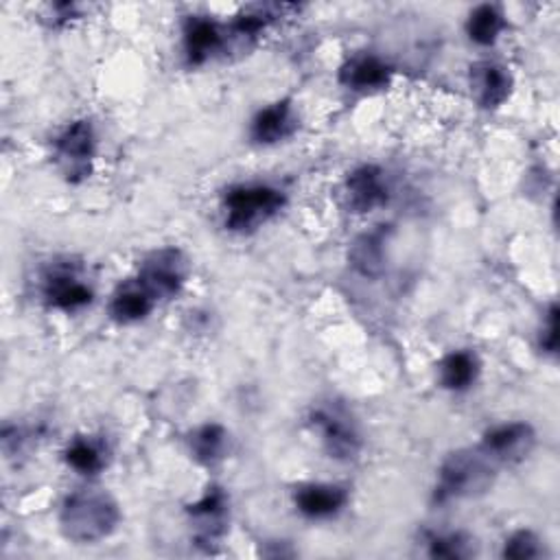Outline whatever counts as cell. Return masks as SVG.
<instances>
[{
	"mask_svg": "<svg viewBox=\"0 0 560 560\" xmlns=\"http://www.w3.org/2000/svg\"><path fill=\"white\" fill-rule=\"evenodd\" d=\"M121 521V512L116 501L97 488L75 490L66 497L60 525L66 538L75 543H97L110 536Z\"/></svg>",
	"mask_w": 560,
	"mask_h": 560,
	"instance_id": "1",
	"label": "cell"
},
{
	"mask_svg": "<svg viewBox=\"0 0 560 560\" xmlns=\"http://www.w3.org/2000/svg\"><path fill=\"white\" fill-rule=\"evenodd\" d=\"M493 482V462L482 451H456L440 466L436 501L447 503L453 499L482 497L490 490Z\"/></svg>",
	"mask_w": 560,
	"mask_h": 560,
	"instance_id": "2",
	"label": "cell"
},
{
	"mask_svg": "<svg viewBox=\"0 0 560 560\" xmlns=\"http://www.w3.org/2000/svg\"><path fill=\"white\" fill-rule=\"evenodd\" d=\"M226 226L231 231L244 233L274 217L285 207V196L267 184L235 186L228 191L226 200Z\"/></svg>",
	"mask_w": 560,
	"mask_h": 560,
	"instance_id": "3",
	"label": "cell"
},
{
	"mask_svg": "<svg viewBox=\"0 0 560 560\" xmlns=\"http://www.w3.org/2000/svg\"><path fill=\"white\" fill-rule=\"evenodd\" d=\"M311 425L320 432L331 458L352 460L361 449L359 432L350 414L339 406H320L311 412Z\"/></svg>",
	"mask_w": 560,
	"mask_h": 560,
	"instance_id": "4",
	"label": "cell"
},
{
	"mask_svg": "<svg viewBox=\"0 0 560 560\" xmlns=\"http://www.w3.org/2000/svg\"><path fill=\"white\" fill-rule=\"evenodd\" d=\"M186 270H189V265H186L184 254L175 248H164L145 259L138 281L155 300L171 298L182 289Z\"/></svg>",
	"mask_w": 560,
	"mask_h": 560,
	"instance_id": "5",
	"label": "cell"
},
{
	"mask_svg": "<svg viewBox=\"0 0 560 560\" xmlns=\"http://www.w3.org/2000/svg\"><path fill=\"white\" fill-rule=\"evenodd\" d=\"M97 140L90 121H75L55 140V153L71 179L86 177L95 158Z\"/></svg>",
	"mask_w": 560,
	"mask_h": 560,
	"instance_id": "6",
	"label": "cell"
},
{
	"mask_svg": "<svg viewBox=\"0 0 560 560\" xmlns=\"http://www.w3.org/2000/svg\"><path fill=\"white\" fill-rule=\"evenodd\" d=\"M536 443L534 430L527 423H506L490 430L482 440V453L490 462H521Z\"/></svg>",
	"mask_w": 560,
	"mask_h": 560,
	"instance_id": "7",
	"label": "cell"
},
{
	"mask_svg": "<svg viewBox=\"0 0 560 560\" xmlns=\"http://www.w3.org/2000/svg\"><path fill=\"white\" fill-rule=\"evenodd\" d=\"M346 196L350 209L357 213H370L384 207L390 198L384 171L372 164L354 169L346 179Z\"/></svg>",
	"mask_w": 560,
	"mask_h": 560,
	"instance_id": "8",
	"label": "cell"
},
{
	"mask_svg": "<svg viewBox=\"0 0 560 560\" xmlns=\"http://www.w3.org/2000/svg\"><path fill=\"white\" fill-rule=\"evenodd\" d=\"M189 514L198 525V543L200 545H213L217 543L226 532V514H228V497L224 488L213 486L207 490V495L189 506Z\"/></svg>",
	"mask_w": 560,
	"mask_h": 560,
	"instance_id": "9",
	"label": "cell"
},
{
	"mask_svg": "<svg viewBox=\"0 0 560 560\" xmlns=\"http://www.w3.org/2000/svg\"><path fill=\"white\" fill-rule=\"evenodd\" d=\"M45 298L51 307L62 311H77L92 302V289L69 267L49 274Z\"/></svg>",
	"mask_w": 560,
	"mask_h": 560,
	"instance_id": "10",
	"label": "cell"
},
{
	"mask_svg": "<svg viewBox=\"0 0 560 560\" xmlns=\"http://www.w3.org/2000/svg\"><path fill=\"white\" fill-rule=\"evenodd\" d=\"M471 84L477 101L486 110L499 108L512 92L510 73L495 62H480L471 69Z\"/></svg>",
	"mask_w": 560,
	"mask_h": 560,
	"instance_id": "11",
	"label": "cell"
},
{
	"mask_svg": "<svg viewBox=\"0 0 560 560\" xmlns=\"http://www.w3.org/2000/svg\"><path fill=\"white\" fill-rule=\"evenodd\" d=\"M390 66L375 55H357L339 71V82L350 90H379L390 84Z\"/></svg>",
	"mask_w": 560,
	"mask_h": 560,
	"instance_id": "12",
	"label": "cell"
},
{
	"mask_svg": "<svg viewBox=\"0 0 560 560\" xmlns=\"http://www.w3.org/2000/svg\"><path fill=\"white\" fill-rule=\"evenodd\" d=\"M294 501L304 517L326 519L337 514L346 506L348 493L333 484H309L298 488Z\"/></svg>",
	"mask_w": 560,
	"mask_h": 560,
	"instance_id": "13",
	"label": "cell"
},
{
	"mask_svg": "<svg viewBox=\"0 0 560 560\" xmlns=\"http://www.w3.org/2000/svg\"><path fill=\"white\" fill-rule=\"evenodd\" d=\"M224 47L222 29L209 18H189L184 27V49L191 64L200 66Z\"/></svg>",
	"mask_w": 560,
	"mask_h": 560,
	"instance_id": "14",
	"label": "cell"
},
{
	"mask_svg": "<svg viewBox=\"0 0 560 560\" xmlns=\"http://www.w3.org/2000/svg\"><path fill=\"white\" fill-rule=\"evenodd\" d=\"M386 226H382L375 233L361 235L348 252V259L352 263V267L370 278L382 276L384 267H386Z\"/></svg>",
	"mask_w": 560,
	"mask_h": 560,
	"instance_id": "15",
	"label": "cell"
},
{
	"mask_svg": "<svg viewBox=\"0 0 560 560\" xmlns=\"http://www.w3.org/2000/svg\"><path fill=\"white\" fill-rule=\"evenodd\" d=\"M296 127L289 101H278L261 110L252 123V138L261 145H274L287 138Z\"/></svg>",
	"mask_w": 560,
	"mask_h": 560,
	"instance_id": "16",
	"label": "cell"
},
{
	"mask_svg": "<svg viewBox=\"0 0 560 560\" xmlns=\"http://www.w3.org/2000/svg\"><path fill=\"white\" fill-rule=\"evenodd\" d=\"M153 304H155V298L145 289V285L140 281H136V283H125L114 294L110 311L116 322L132 324V322L147 318L151 313Z\"/></svg>",
	"mask_w": 560,
	"mask_h": 560,
	"instance_id": "17",
	"label": "cell"
},
{
	"mask_svg": "<svg viewBox=\"0 0 560 560\" xmlns=\"http://www.w3.org/2000/svg\"><path fill=\"white\" fill-rule=\"evenodd\" d=\"M480 372V363L473 352L466 350H456L447 354L440 363V382L447 390H466L475 384Z\"/></svg>",
	"mask_w": 560,
	"mask_h": 560,
	"instance_id": "18",
	"label": "cell"
},
{
	"mask_svg": "<svg viewBox=\"0 0 560 560\" xmlns=\"http://www.w3.org/2000/svg\"><path fill=\"white\" fill-rule=\"evenodd\" d=\"M506 29V21L495 5L477 8L466 25L469 38L480 47H490L497 42L499 34Z\"/></svg>",
	"mask_w": 560,
	"mask_h": 560,
	"instance_id": "19",
	"label": "cell"
},
{
	"mask_svg": "<svg viewBox=\"0 0 560 560\" xmlns=\"http://www.w3.org/2000/svg\"><path fill=\"white\" fill-rule=\"evenodd\" d=\"M191 451L202 464L217 462L226 451V432L220 425H204L191 436Z\"/></svg>",
	"mask_w": 560,
	"mask_h": 560,
	"instance_id": "20",
	"label": "cell"
},
{
	"mask_svg": "<svg viewBox=\"0 0 560 560\" xmlns=\"http://www.w3.org/2000/svg\"><path fill=\"white\" fill-rule=\"evenodd\" d=\"M66 462L82 475H95L103 469L105 458L97 443L88 438H77L66 449Z\"/></svg>",
	"mask_w": 560,
	"mask_h": 560,
	"instance_id": "21",
	"label": "cell"
},
{
	"mask_svg": "<svg viewBox=\"0 0 560 560\" xmlns=\"http://www.w3.org/2000/svg\"><path fill=\"white\" fill-rule=\"evenodd\" d=\"M475 553L473 540L460 532L430 538V556L434 558H469Z\"/></svg>",
	"mask_w": 560,
	"mask_h": 560,
	"instance_id": "22",
	"label": "cell"
},
{
	"mask_svg": "<svg viewBox=\"0 0 560 560\" xmlns=\"http://www.w3.org/2000/svg\"><path fill=\"white\" fill-rule=\"evenodd\" d=\"M540 556H543V545H540L538 536L530 530H519L506 540L503 558L527 560V558H540Z\"/></svg>",
	"mask_w": 560,
	"mask_h": 560,
	"instance_id": "23",
	"label": "cell"
},
{
	"mask_svg": "<svg viewBox=\"0 0 560 560\" xmlns=\"http://www.w3.org/2000/svg\"><path fill=\"white\" fill-rule=\"evenodd\" d=\"M540 346L547 350V352H556L558 348V309L556 304L549 309L547 313V326L543 331V337H540Z\"/></svg>",
	"mask_w": 560,
	"mask_h": 560,
	"instance_id": "24",
	"label": "cell"
}]
</instances>
